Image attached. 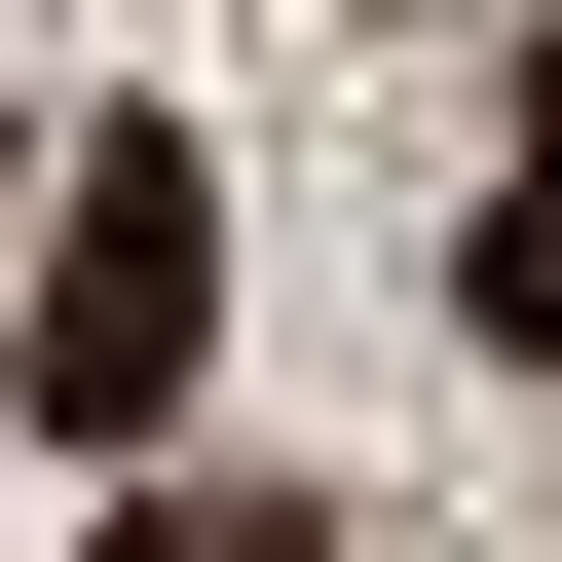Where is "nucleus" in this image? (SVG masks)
I'll return each mask as SVG.
<instances>
[{
	"mask_svg": "<svg viewBox=\"0 0 562 562\" xmlns=\"http://www.w3.org/2000/svg\"><path fill=\"white\" fill-rule=\"evenodd\" d=\"M188 301H225V188H188V150H76V262H38V450H150V413H188Z\"/></svg>",
	"mask_w": 562,
	"mask_h": 562,
	"instance_id": "f257e3e1",
	"label": "nucleus"
},
{
	"mask_svg": "<svg viewBox=\"0 0 562 562\" xmlns=\"http://www.w3.org/2000/svg\"><path fill=\"white\" fill-rule=\"evenodd\" d=\"M113 562H301V525H225V487H188V525H113Z\"/></svg>",
	"mask_w": 562,
	"mask_h": 562,
	"instance_id": "f03ea898",
	"label": "nucleus"
},
{
	"mask_svg": "<svg viewBox=\"0 0 562 562\" xmlns=\"http://www.w3.org/2000/svg\"><path fill=\"white\" fill-rule=\"evenodd\" d=\"M525 150H562V38H525Z\"/></svg>",
	"mask_w": 562,
	"mask_h": 562,
	"instance_id": "7ed1b4c3",
	"label": "nucleus"
}]
</instances>
